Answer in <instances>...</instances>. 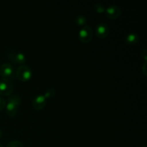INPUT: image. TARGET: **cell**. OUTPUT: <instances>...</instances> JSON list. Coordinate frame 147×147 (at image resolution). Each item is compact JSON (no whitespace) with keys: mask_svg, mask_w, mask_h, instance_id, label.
I'll return each mask as SVG.
<instances>
[{"mask_svg":"<svg viewBox=\"0 0 147 147\" xmlns=\"http://www.w3.org/2000/svg\"><path fill=\"white\" fill-rule=\"evenodd\" d=\"M22 102V98L19 95H13L9 96L6 103V112L10 117H13L17 113L18 107Z\"/></svg>","mask_w":147,"mask_h":147,"instance_id":"cell-1","label":"cell"},{"mask_svg":"<svg viewBox=\"0 0 147 147\" xmlns=\"http://www.w3.org/2000/svg\"><path fill=\"white\" fill-rule=\"evenodd\" d=\"M15 76L21 81H28L32 77V71L28 65H22L16 70Z\"/></svg>","mask_w":147,"mask_h":147,"instance_id":"cell-2","label":"cell"},{"mask_svg":"<svg viewBox=\"0 0 147 147\" xmlns=\"http://www.w3.org/2000/svg\"><path fill=\"white\" fill-rule=\"evenodd\" d=\"M7 57L14 64L24 65L26 62V57L24 53L17 50H10L7 54Z\"/></svg>","mask_w":147,"mask_h":147,"instance_id":"cell-3","label":"cell"},{"mask_svg":"<svg viewBox=\"0 0 147 147\" xmlns=\"http://www.w3.org/2000/svg\"><path fill=\"white\" fill-rule=\"evenodd\" d=\"M14 90V86L9 79L0 78V95L4 96H9Z\"/></svg>","mask_w":147,"mask_h":147,"instance_id":"cell-4","label":"cell"},{"mask_svg":"<svg viewBox=\"0 0 147 147\" xmlns=\"http://www.w3.org/2000/svg\"><path fill=\"white\" fill-rule=\"evenodd\" d=\"M93 30L90 26L85 25L79 30L78 37L79 40L83 43H88L91 41L93 38Z\"/></svg>","mask_w":147,"mask_h":147,"instance_id":"cell-5","label":"cell"},{"mask_svg":"<svg viewBox=\"0 0 147 147\" xmlns=\"http://www.w3.org/2000/svg\"><path fill=\"white\" fill-rule=\"evenodd\" d=\"M0 76L3 78L13 79L15 77V71L9 63H4L0 66Z\"/></svg>","mask_w":147,"mask_h":147,"instance_id":"cell-6","label":"cell"},{"mask_svg":"<svg viewBox=\"0 0 147 147\" xmlns=\"http://www.w3.org/2000/svg\"><path fill=\"white\" fill-rule=\"evenodd\" d=\"M105 14L106 17L111 20H116L119 18L121 14V9L116 5H110L106 8Z\"/></svg>","mask_w":147,"mask_h":147,"instance_id":"cell-7","label":"cell"},{"mask_svg":"<svg viewBox=\"0 0 147 147\" xmlns=\"http://www.w3.org/2000/svg\"><path fill=\"white\" fill-rule=\"evenodd\" d=\"M95 33L100 39H105L109 34V27L105 22L98 23L95 28Z\"/></svg>","mask_w":147,"mask_h":147,"instance_id":"cell-8","label":"cell"},{"mask_svg":"<svg viewBox=\"0 0 147 147\" xmlns=\"http://www.w3.org/2000/svg\"><path fill=\"white\" fill-rule=\"evenodd\" d=\"M32 105L35 110H42L46 105V98L44 95L40 94L36 96L32 101Z\"/></svg>","mask_w":147,"mask_h":147,"instance_id":"cell-9","label":"cell"},{"mask_svg":"<svg viewBox=\"0 0 147 147\" xmlns=\"http://www.w3.org/2000/svg\"><path fill=\"white\" fill-rule=\"evenodd\" d=\"M139 36H138L137 33L135 32H131L126 35V38H125V42L127 45H134L136 44L139 42Z\"/></svg>","mask_w":147,"mask_h":147,"instance_id":"cell-10","label":"cell"},{"mask_svg":"<svg viewBox=\"0 0 147 147\" xmlns=\"http://www.w3.org/2000/svg\"><path fill=\"white\" fill-rule=\"evenodd\" d=\"M75 22L78 26H85L87 22V19L83 15H78L75 18Z\"/></svg>","mask_w":147,"mask_h":147,"instance_id":"cell-11","label":"cell"},{"mask_svg":"<svg viewBox=\"0 0 147 147\" xmlns=\"http://www.w3.org/2000/svg\"><path fill=\"white\" fill-rule=\"evenodd\" d=\"M56 94V90L54 88H48L45 93L44 96L45 98H52L54 97Z\"/></svg>","mask_w":147,"mask_h":147,"instance_id":"cell-12","label":"cell"},{"mask_svg":"<svg viewBox=\"0 0 147 147\" xmlns=\"http://www.w3.org/2000/svg\"><path fill=\"white\" fill-rule=\"evenodd\" d=\"M94 10L97 13L99 14H101V13L105 12V10H106V7L103 5V4H100V3H98L94 5Z\"/></svg>","mask_w":147,"mask_h":147,"instance_id":"cell-13","label":"cell"},{"mask_svg":"<svg viewBox=\"0 0 147 147\" xmlns=\"http://www.w3.org/2000/svg\"><path fill=\"white\" fill-rule=\"evenodd\" d=\"M6 147H24V146H23L22 143L21 142L17 140H14L9 142Z\"/></svg>","mask_w":147,"mask_h":147,"instance_id":"cell-14","label":"cell"},{"mask_svg":"<svg viewBox=\"0 0 147 147\" xmlns=\"http://www.w3.org/2000/svg\"><path fill=\"white\" fill-rule=\"evenodd\" d=\"M6 107V100L3 98L0 97V111Z\"/></svg>","mask_w":147,"mask_h":147,"instance_id":"cell-15","label":"cell"},{"mask_svg":"<svg viewBox=\"0 0 147 147\" xmlns=\"http://www.w3.org/2000/svg\"><path fill=\"white\" fill-rule=\"evenodd\" d=\"M141 56H142V57H143L144 59L145 62L147 61V50L146 49H144L143 50L141 51Z\"/></svg>","mask_w":147,"mask_h":147,"instance_id":"cell-16","label":"cell"},{"mask_svg":"<svg viewBox=\"0 0 147 147\" xmlns=\"http://www.w3.org/2000/svg\"><path fill=\"white\" fill-rule=\"evenodd\" d=\"M146 62H145L144 64L143 67H142V70H143V73L145 76H146Z\"/></svg>","mask_w":147,"mask_h":147,"instance_id":"cell-17","label":"cell"},{"mask_svg":"<svg viewBox=\"0 0 147 147\" xmlns=\"http://www.w3.org/2000/svg\"><path fill=\"white\" fill-rule=\"evenodd\" d=\"M1 136H2V132H1V130L0 129V139L1 138Z\"/></svg>","mask_w":147,"mask_h":147,"instance_id":"cell-18","label":"cell"},{"mask_svg":"<svg viewBox=\"0 0 147 147\" xmlns=\"http://www.w3.org/2000/svg\"><path fill=\"white\" fill-rule=\"evenodd\" d=\"M141 147H146V145H144V146H141Z\"/></svg>","mask_w":147,"mask_h":147,"instance_id":"cell-19","label":"cell"},{"mask_svg":"<svg viewBox=\"0 0 147 147\" xmlns=\"http://www.w3.org/2000/svg\"><path fill=\"white\" fill-rule=\"evenodd\" d=\"M0 147H3V146L1 144H0Z\"/></svg>","mask_w":147,"mask_h":147,"instance_id":"cell-20","label":"cell"}]
</instances>
